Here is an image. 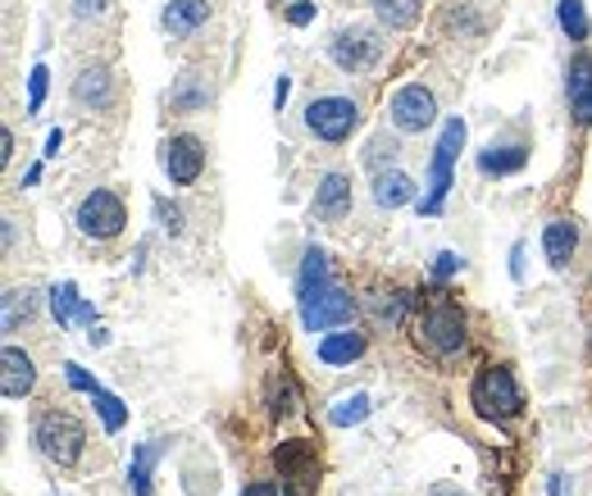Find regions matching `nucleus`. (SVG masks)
Returning a JSON list of instances; mask_svg holds the SVG:
<instances>
[{
	"label": "nucleus",
	"mask_w": 592,
	"mask_h": 496,
	"mask_svg": "<svg viewBox=\"0 0 592 496\" xmlns=\"http://www.w3.org/2000/svg\"><path fill=\"white\" fill-rule=\"evenodd\" d=\"M269 415H274V419L292 415V383H287V378H278V387L269 391Z\"/></svg>",
	"instance_id": "nucleus-34"
},
{
	"label": "nucleus",
	"mask_w": 592,
	"mask_h": 496,
	"mask_svg": "<svg viewBox=\"0 0 592 496\" xmlns=\"http://www.w3.org/2000/svg\"><path fill=\"white\" fill-rule=\"evenodd\" d=\"M565 101L579 123H592V56H574L565 69Z\"/></svg>",
	"instance_id": "nucleus-15"
},
{
	"label": "nucleus",
	"mask_w": 592,
	"mask_h": 496,
	"mask_svg": "<svg viewBox=\"0 0 592 496\" xmlns=\"http://www.w3.org/2000/svg\"><path fill=\"white\" fill-rule=\"evenodd\" d=\"M296 310H302V328L306 333H333V328H347L352 315H356V296L342 291L337 282L319 287L310 301H296Z\"/></svg>",
	"instance_id": "nucleus-7"
},
{
	"label": "nucleus",
	"mask_w": 592,
	"mask_h": 496,
	"mask_svg": "<svg viewBox=\"0 0 592 496\" xmlns=\"http://www.w3.org/2000/svg\"><path fill=\"white\" fill-rule=\"evenodd\" d=\"M470 406L483 419H492V424H506V419H515L524 410V391H520V383H515V374L506 365H487L470 383Z\"/></svg>",
	"instance_id": "nucleus-2"
},
{
	"label": "nucleus",
	"mask_w": 592,
	"mask_h": 496,
	"mask_svg": "<svg viewBox=\"0 0 592 496\" xmlns=\"http://www.w3.org/2000/svg\"><path fill=\"white\" fill-rule=\"evenodd\" d=\"M283 101H287V78H278V87H274V110H283Z\"/></svg>",
	"instance_id": "nucleus-44"
},
{
	"label": "nucleus",
	"mask_w": 592,
	"mask_h": 496,
	"mask_svg": "<svg viewBox=\"0 0 592 496\" xmlns=\"http://www.w3.org/2000/svg\"><path fill=\"white\" fill-rule=\"evenodd\" d=\"M37 387V365L28 351H19V346H6L0 351V391L10 396V401H23V396Z\"/></svg>",
	"instance_id": "nucleus-14"
},
{
	"label": "nucleus",
	"mask_w": 592,
	"mask_h": 496,
	"mask_svg": "<svg viewBox=\"0 0 592 496\" xmlns=\"http://www.w3.org/2000/svg\"><path fill=\"white\" fill-rule=\"evenodd\" d=\"M406 310H411V291H374V315L383 324L397 328L406 319Z\"/></svg>",
	"instance_id": "nucleus-29"
},
{
	"label": "nucleus",
	"mask_w": 592,
	"mask_h": 496,
	"mask_svg": "<svg viewBox=\"0 0 592 496\" xmlns=\"http://www.w3.org/2000/svg\"><path fill=\"white\" fill-rule=\"evenodd\" d=\"M574 251H579V224L574 219H552L542 228V256H547L552 269H570Z\"/></svg>",
	"instance_id": "nucleus-18"
},
{
	"label": "nucleus",
	"mask_w": 592,
	"mask_h": 496,
	"mask_svg": "<svg viewBox=\"0 0 592 496\" xmlns=\"http://www.w3.org/2000/svg\"><path fill=\"white\" fill-rule=\"evenodd\" d=\"M420 341L428 346L433 356H456V351H465V341H470V333H465V315L456 310V306H428L424 310V319H420Z\"/></svg>",
	"instance_id": "nucleus-9"
},
{
	"label": "nucleus",
	"mask_w": 592,
	"mask_h": 496,
	"mask_svg": "<svg viewBox=\"0 0 592 496\" xmlns=\"http://www.w3.org/2000/svg\"><path fill=\"white\" fill-rule=\"evenodd\" d=\"M306 128L328 146L352 141V132L361 128V101H352V96H315L306 106Z\"/></svg>",
	"instance_id": "nucleus-4"
},
{
	"label": "nucleus",
	"mask_w": 592,
	"mask_h": 496,
	"mask_svg": "<svg viewBox=\"0 0 592 496\" xmlns=\"http://www.w3.org/2000/svg\"><path fill=\"white\" fill-rule=\"evenodd\" d=\"M461 146H465V123H461V119H447V128H442V141H437V151H433L428 196L420 201V215H437L442 201H447V191H452V165H456V156H461Z\"/></svg>",
	"instance_id": "nucleus-6"
},
{
	"label": "nucleus",
	"mask_w": 592,
	"mask_h": 496,
	"mask_svg": "<svg viewBox=\"0 0 592 496\" xmlns=\"http://www.w3.org/2000/svg\"><path fill=\"white\" fill-rule=\"evenodd\" d=\"M369 410H374V401H369L365 391H356V396H342V401L328 410V424H333V428H352V424L369 419Z\"/></svg>",
	"instance_id": "nucleus-28"
},
{
	"label": "nucleus",
	"mask_w": 592,
	"mask_h": 496,
	"mask_svg": "<svg viewBox=\"0 0 592 496\" xmlns=\"http://www.w3.org/2000/svg\"><path fill=\"white\" fill-rule=\"evenodd\" d=\"M556 23L570 41H588L592 23H588V10H583V0H556Z\"/></svg>",
	"instance_id": "nucleus-27"
},
{
	"label": "nucleus",
	"mask_w": 592,
	"mask_h": 496,
	"mask_svg": "<svg viewBox=\"0 0 592 496\" xmlns=\"http://www.w3.org/2000/svg\"><path fill=\"white\" fill-rule=\"evenodd\" d=\"M424 496H465L456 483H433V487H424Z\"/></svg>",
	"instance_id": "nucleus-42"
},
{
	"label": "nucleus",
	"mask_w": 592,
	"mask_h": 496,
	"mask_svg": "<svg viewBox=\"0 0 592 496\" xmlns=\"http://www.w3.org/2000/svg\"><path fill=\"white\" fill-rule=\"evenodd\" d=\"M415 201V178L411 173H402V169H378L374 173V206L378 210H402V206H411Z\"/></svg>",
	"instance_id": "nucleus-19"
},
{
	"label": "nucleus",
	"mask_w": 592,
	"mask_h": 496,
	"mask_svg": "<svg viewBox=\"0 0 592 496\" xmlns=\"http://www.w3.org/2000/svg\"><path fill=\"white\" fill-rule=\"evenodd\" d=\"M32 442L37 452L60 465V469H73L82 460V446H87V428L73 410H41L37 424H32Z\"/></svg>",
	"instance_id": "nucleus-1"
},
{
	"label": "nucleus",
	"mask_w": 592,
	"mask_h": 496,
	"mask_svg": "<svg viewBox=\"0 0 592 496\" xmlns=\"http://www.w3.org/2000/svg\"><path fill=\"white\" fill-rule=\"evenodd\" d=\"M352 215V178L347 173H324L319 187H315V219L324 224H337V219H347Z\"/></svg>",
	"instance_id": "nucleus-12"
},
{
	"label": "nucleus",
	"mask_w": 592,
	"mask_h": 496,
	"mask_svg": "<svg viewBox=\"0 0 592 496\" xmlns=\"http://www.w3.org/2000/svg\"><path fill=\"white\" fill-rule=\"evenodd\" d=\"M46 65H32V78H28V115H37L41 110V101H46Z\"/></svg>",
	"instance_id": "nucleus-33"
},
{
	"label": "nucleus",
	"mask_w": 592,
	"mask_h": 496,
	"mask_svg": "<svg viewBox=\"0 0 592 496\" xmlns=\"http://www.w3.org/2000/svg\"><path fill=\"white\" fill-rule=\"evenodd\" d=\"M60 146H65V132H60V128H51V132H46V151H41V156H46V160L60 156Z\"/></svg>",
	"instance_id": "nucleus-40"
},
{
	"label": "nucleus",
	"mask_w": 592,
	"mask_h": 496,
	"mask_svg": "<svg viewBox=\"0 0 592 496\" xmlns=\"http://www.w3.org/2000/svg\"><path fill=\"white\" fill-rule=\"evenodd\" d=\"M552 496H570V487H565V474H552Z\"/></svg>",
	"instance_id": "nucleus-45"
},
{
	"label": "nucleus",
	"mask_w": 592,
	"mask_h": 496,
	"mask_svg": "<svg viewBox=\"0 0 592 496\" xmlns=\"http://www.w3.org/2000/svg\"><path fill=\"white\" fill-rule=\"evenodd\" d=\"M442 32H452V37H478L483 23H478L474 6H465V0H452V6L442 10Z\"/></svg>",
	"instance_id": "nucleus-26"
},
{
	"label": "nucleus",
	"mask_w": 592,
	"mask_h": 496,
	"mask_svg": "<svg viewBox=\"0 0 592 496\" xmlns=\"http://www.w3.org/2000/svg\"><path fill=\"white\" fill-rule=\"evenodd\" d=\"M106 10H110V0H73V14H78L82 23L106 19Z\"/></svg>",
	"instance_id": "nucleus-35"
},
{
	"label": "nucleus",
	"mask_w": 592,
	"mask_h": 496,
	"mask_svg": "<svg viewBox=\"0 0 592 496\" xmlns=\"http://www.w3.org/2000/svg\"><path fill=\"white\" fill-rule=\"evenodd\" d=\"M383 51H387V41H383L374 28H365V23L337 28V32H333V41H328L333 65H337L342 73H352V78L374 73V69H378V60H383Z\"/></svg>",
	"instance_id": "nucleus-3"
},
{
	"label": "nucleus",
	"mask_w": 592,
	"mask_h": 496,
	"mask_svg": "<svg viewBox=\"0 0 592 496\" xmlns=\"http://www.w3.org/2000/svg\"><path fill=\"white\" fill-rule=\"evenodd\" d=\"M73 224H78V232L91 237V241H115V237L128 228V206L119 201L110 187H96V191L82 196V206H78Z\"/></svg>",
	"instance_id": "nucleus-5"
},
{
	"label": "nucleus",
	"mask_w": 592,
	"mask_h": 496,
	"mask_svg": "<svg viewBox=\"0 0 592 496\" xmlns=\"http://www.w3.org/2000/svg\"><path fill=\"white\" fill-rule=\"evenodd\" d=\"M0 306H6V315H0V328H6V333H19V328H28L32 315H37V296H32V287H10L6 296H0Z\"/></svg>",
	"instance_id": "nucleus-22"
},
{
	"label": "nucleus",
	"mask_w": 592,
	"mask_h": 496,
	"mask_svg": "<svg viewBox=\"0 0 592 496\" xmlns=\"http://www.w3.org/2000/svg\"><path fill=\"white\" fill-rule=\"evenodd\" d=\"M319 287H328V256L319 251V246H306L302 274H296V301H310Z\"/></svg>",
	"instance_id": "nucleus-23"
},
{
	"label": "nucleus",
	"mask_w": 592,
	"mask_h": 496,
	"mask_svg": "<svg viewBox=\"0 0 592 496\" xmlns=\"http://www.w3.org/2000/svg\"><path fill=\"white\" fill-rule=\"evenodd\" d=\"M241 496H278V483H246Z\"/></svg>",
	"instance_id": "nucleus-41"
},
{
	"label": "nucleus",
	"mask_w": 592,
	"mask_h": 496,
	"mask_svg": "<svg viewBox=\"0 0 592 496\" xmlns=\"http://www.w3.org/2000/svg\"><path fill=\"white\" fill-rule=\"evenodd\" d=\"M65 378H69V387H78V391H87V396H91L96 387H101V383H96V378H91L82 365H73V360L65 365Z\"/></svg>",
	"instance_id": "nucleus-36"
},
{
	"label": "nucleus",
	"mask_w": 592,
	"mask_h": 496,
	"mask_svg": "<svg viewBox=\"0 0 592 496\" xmlns=\"http://www.w3.org/2000/svg\"><path fill=\"white\" fill-rule=\"evenodd\" d=\"M160 23H165L169 37L187 41V37H196V32L210 23V0H169L165 14H160Z\"/></svg>",
	"instance_id": "nucleus-16"
},
{
	"label": "nucleus",
	"mask_w": 592,
	"mask_h": 496,
	"mask_svg": "<svg viewBox=\"0 0 592 496\" xmlns=\"http://www.w3.org/2000/svg\"><path fill=\"white\" fill-rule=\"evenodd\" d=\"M14 156V132L6 128V132H0V160H10Z\"/></svg>",
	"instance_id": "nucleus-43"
},
{
	"label": "nucleus",
	"mask_w": 592,
	"mask_h": 496,
	"mask_svg": "<svg viewBox=\"0 0 592 496\" xmlns=\"http://www.w3.org/2000/svg\"><path fill=\"white\" fill-rule=\"evenodd\" d=\"M310 19H315V6H310V0H296V6L287 10V23H292V28H306Z\"/></svg>",
	"instance_id": "nucleus-38"
},
{
	"label": "nucleus",
	"mask_w": 592,
	"mask_h": 496,
	"mask_svg": "<svg viewBox=\"0 0 592 496\" xmlns=\"http://www.w3.org/2000/svg\"><path fill=\"white\" fill-rule=\"evenodd\" d=\"M365 346H369V337L356 333V328H347V333H324L319 360H324V365H352V360L365 356Z\"/></svg>",
	"instance_id": "nucleus-20"
},
{
	"label": "nucleus",
	"mask_w": 592,
	"mask_h": 496,
	"mask_svg": "<svg viewBox=\"0 0 592 496\" xmlns=\"http://www.w3.org/2000/svg\"><path fill=\"white\" fill-rule=\"evenodd\" d=\"M210 73H201V69H187V73H178L174 78V87H169V110L174 115H201L206 106H210Z\"/></svg>",
	"instance_id": "nucleus-13"
},
{
	"label": "nucleus",
	"mask_w": 592,
	"mask_h": 496,
	"mask_svg": "<svg viewBox=\"0 0 592 496\" xmlns=\"http://www.w3.org/2000/svg\"><path fill=\"white\" fill-rule=\"evenodd\" d=\"M274 460H278V469H283V478H310L315 474V452L306 442H283L278 452H274Z\"/></svg>",
	"instance_id": "nucleus-25"
},
{
	"label": "nucleus",
	"mask_w": 592,
	"mask_h": 496,
	"mask_svg": "<svg viewBox=\"0 0 592 496\" xmlns=\"http://www.w3.org/2000/svg\"><path fill=\"white\" fill-rule=\"evenodd\" d=\"M91 401H96V410H101V419H106V428H110V433H119V428L128 424L124 401H119V396H110L106 387H96V391H91Z\"/></svg>",
	"instance_id": "nucleus-31"
},
{
	"label": "nucleus",
	"mask_w": 592,
	"mask_h": 496,
	"mask_svg": "<svg viewBox=\"0 0 592 496\" xmlns=\"http://www.w3.org/2000/svg\"><path fill=\"white\" fill-rule=\"evenodd\" d=\"M387 119H392L397 132H428L437 123V96L424 82H406V87L392 91Z\"/></svg>",
	"instance_id": "nucleus-8"
},
{
	"label": "nucleus",
	"mask_w": 592,
	"mask_h": 496,
	"mask_svg": "<svg viewBox=\"0 0 592 496\" xmlns=\"http://www.w3.org/2000/svg\"><path fill=\"white\" fill-rule=\"evenodd\" d=\"M160 460V442H141L132 452V465H128V487L132 496H151V469Z\"/></svg>",
	"instance_id": "nucleus-24"
},
{
	"label": "nucleus",
	"mask_w": 592,
	"mask_h": 496,
	"mask_svg": "<svg viewBox=\"0 0 592 496\" xmlns=\"http://www.w3.org/2000/svg\"><path fill=\"white\" fill-rule=\"evenodd\" d=\"M397 151H402V146L392 141V137H374V141H369V151H365V165L378 173V169H383V160H387V165L397 160Z\"/></svg>",
	"instance_id": "nucleus-32"
},
{
	"label": "nucleus",
	"mask_w": 592,
	"mask_h": 496,
	"mask_svg": "<svg viewBox=\"0 0 592 496\" xmlns=\"http://www.w3.org/2000/svg\"><path fill=\"white\" fill-rule=\"evenodd\" d=\"M160 169L174 187H191L196 178L206 173V146L196 141L191 132H178V137H165L160 146Z\"/></svg>",
	"instance_id": "nucleus-10"
},
{
	"label": "nucleus",
	"mask_w": 592,
	"mask_h": 496,
	"mask_svg": "<svg viewBox=\"0 0 592 496\" xmlns=\"http://www.w3.org/2000/svg\"><path fill=\"white\" fill-rule=\"evenodd\" d=\"M78 287L73 282H56L51 287V315H56V324L60 328H69V319H78Z\"/></svg>",
	"instance_id": "nucleus-30"
},
{
	"label": "nucleus",
	"mask_w": 592,
	"mask_h": 496,
	"mask_svg": "<svg viewBox=\"0 0 592 496\" xmlns=\"http://www.w3.org/2000/svg\"><path fill=\"white\" fill-rule=\"evenodd\" d=\"M73 106L78 110H91V115H101L115 106V73L106 65H87L78 69L73 78Z\"/></svg>",
	"instance_id": "nucleus-11"
},
{
	"label": "nucleus",
	"mask_w": 592,
	"mask_h": 496,
	"mask_svg": "<svg viewBox=\"0 0 592 496\" xmlns=\"http://www.w3.org/2000/svg\"><path fill=\"white\" fill-rule=\"evenodd\" d=\"M369 6H374V19L383 28H392V32L415 28L420 14H424V0H369Z\"/></svg>",
	"instance_id": "nucleus-21"
},
{
	"label": "nucleus",
	"mask_w": 592,
	"mask_h": 496,
	"mask_svg": "<svg viewBox=\"0 0 592 496\" xmlns=\"http://www.w3.org/2000/svg\"><path fill=\"white\" fill-rule=\"evenodd\" d=\"M529 165V146L524 141H492L478 151V173L483 178H511Z\"/></svg>",
	"instance_id": "nucleus-17"
},
{
	"label": "nucleus",
	"mask_w": 592,
	"mask_h": 496,
	"mask_svg": "<svg viewBox=\"0 0 592 496\" xmlns=\"http://www.w3.org/2000/svg\"><path fill=\"white\" fill-rule=\"evenodd\" d=\"M156 219H160V228H165V232H182V210H178V206L156 201Z\"/></svg>",
	"instance_id": "nucleus-37"
},
{
	"label": "nucleus",
	"mask_w": 592,
	"mask_h": 496,
	"mask_svg": "<svg viewBox=\"0 0 592 496\" xmlns=\"http://www.w3.org/2000/svg\"><path fill=\"white\" fill-rule=\"evenodd\" d=\"M456 269H461V260H456L452 251H442V256H437V265H433V274H437V278H452Z\"/></svg>",
	"instance_id": "nucleus-39"
}]
</instances>
